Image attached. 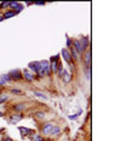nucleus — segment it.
I'll list each match as a JSON object with an SVG mask.
<instances>
[{"label":"nucleus","instance_id":"obj_20","mask_svg":"<svg viewBox=\"0 0 126 141\" xmlns=\"http://www.w3.org/2000/svg\"><path fill=\"white\" fill-rule=\"evenodd\" d=\"M59 134H61V128L58 127V126H55L53 129L51 130V134L50 135H52V136H57V135H59Z\"/></svg>","mask_w":126,"mask_h":141},{"label":"nucleus","instance_id":"obj_18","mask_svg":"<svg viewBox=\"0 0 126 141\" xmlns=\"http://www.w3.org/2000/svg\"><path fill=\"white\" fill-rule=\"evenodd\" d=\"M15 110V111H17V112H20V111H23V110H26L27 108V106H26V104H23V102H21V104H17V105H14V108H12Z\"/></svg>","mask_w":126,"mask_h":141},{"label":"nucleus","instance_id":"obj_26","mask_svg":"<svg viewBox=\"0 0 126 141\" xmlns=\"http://www.w3.org/2000/svg\"><path fill=\"white\" fill-rule=\"evenodd\" d=\"M11 93H12V94H21L22 92L20 90V89H16V88H12V89H11Z\"/></svg>","mask_w":126,"mask_h":141},{"label":"nucleus","instance_id":"obj_14","mask_svg":"<svg viewBox=\"0 0 126 141\" xmlns=\"http://www.w3.org/2000/svg\"><path fill=\"white\" fill-rule=\"evenodd\" d=\"M61 78L63 80L64 83H69L70 81H72V78H73V75H72V72H68V71L66 70V71L63 72V76L61 77Z\"/></svg>","mask_w":126,"mask_h":141},{"label":"nucleus","instance_id":"obj_10","mask_svg":"<svg viewBox=\"0 0 126 141\" xmlns=\"http://www.w3.org/2000/svg\"><path fill=\"white\" fill-rule=\"evenodd\" d=\"M72 46L75 48V51H77L79 54H83L85 52V50L83 48V46L80 45V42H79V40H73V42H72Z\"/></svg>","mask_w":126,"mask_h":141},{"label":"nucleus","instance_id":"obj_32","mask_svg":"<svg viewBox=\"0 0 126 141\" xmlns=\"http://www.w3.org/2000/svg\"><path fill=\"white\" fill-rule=\"evenodd\" d=\"M0 6H1V2H0Z\"/></svg>","mask_w":126,"mask_h":141},{"label":"nucleus","instance_id":"obj_1","mask_svg":"<svg viewBox=\"0 0 126 141\" xmlns=\"http://www.w3.org/2000/svg\"><path fill=\"white\" fill-rule=\"evenodd\" d=\"M58 59H59V56L56 54V56H52L49 60L50 70H51V72H53V74H56L57 70H58V66H59V60H58Z\"/></svg>","mask_w":126,"mask_h":141},{"label":"nucleus","instance_id":"obj_2","mask_svg":"<svg viewBox=\"0 0 126 141\" xmlns=\"http://www.w3.org/2000/svg\"><path fill=\"white\" fill-rule=\"evenodd\" d=\"M27 69H28L29 71H32L33 74H36V75L41 71V70H40V63H39L38 60L30 62V63L28 64V68H27Z\"/></svg>","mask_w":126,"mask_h":141},{"label":"nucleus","instance_id":"obj_12","mask_svg":"<svg viewBox=\"0 0 126 141\" xmlns=\"http://www.w3.org/2000/svg\"><path fill=\"white\" fill-rule=\"evenodd\" d=\"M79 42H80V45L83 46L85 51L87 50V47L90 45V39H89V36H83L81 39H79Z\"/></svg>","mask_w":126,"mask_h":141},{"label":"nucleus","instance_id":"obj_27","mask_svg":"<svg viewBox=\"0 0 126 141\" xmlns=\"http://www.w3.org/2000/svg\"><path fill=\"white\" fill-rule=\"evenodd\" d=\"M67 47H72V39L67 38Z\"/></svg>","mask_w":126,"mask_h":141},{"label":"nucleus","instance_id":"obj_13","mask_svg":"<svg viewBox=\"0 0 126 141\" xmlns=\"http://www.w3.org/2000/svg\"><path fill=\"white\" fill-rule=\"evenodd\" d=\"M84 62L85 64H86V66H90L91 65V52L87 50V51H85L84 52Z\"/></svg>","mask_w":126,"mask_h":141},{"label":"nucleus","instance_id":"obj_4","mask_svg":"<svg viewBox=\"0 0 126 141\" xmlns=\"http://www.w3.org/2000/svg\"><path fill=\"white\" fill-rule=\"evenodd\" d=\"M9 77L11 78V81H20L22 80V71L20 69H15V70H11L9 72Z\"/></svg>","mask_w":126,"mask_h":141},{"label":"nucleus","instance_id":"obj_15","mask_svg":"<svg viewBox=\"0 0 126 141\" xmlns=\"http://www.w3.org/2000/svg\"><path fill=\"white\" fill-rule=\"evenodd\" d=\"M69 51H70V56H72V59H73V60H79V59H80V54L75 51V48L73 46L70 47Z\"/></svg>","mask_w":126,"mask_h":141},{"label":"nucleus","instance_id":"obj_19","mask_svg":"<svg viewBox=\"0 0 126 141\" xmlns=\"http://www.w3.org/2000/svg\"><path fill=\"white\" fill-rule=\"evenodd\" d=\"M33 93H34L35 96H38V98H41V99H44V100H47V95H46L45 93H42V92H39V90H34Z\"/></svg>","mask_w":126,"mask_h":141},{"label":"nucleus","instance_id":"obj_25","mask_svg":"<svg viewBox=\"0 0 126 141\" xmlns=\"http://www.w3.org/2000/svg\"><path fill=\"white\" fill-rule=\"evenodd\" d=\"M5 7H10V1H3L0 8H5Z\"/></svg>","mask_w":126,"mask_h":141},{"label":"nucleus","instance_id":"obj_21","mask_svg":"<svg viewBox=\"0 0 126 141\" xmlns=\"http://www.w3.org/2000/svg\"><path fill=\"white\" fill-rule=\"evenodd\" d=\"M32 141H44V138H42L40 134H32Z\"/></svg>","mask_w":126,"mask_h":141},{"label":"nucleus","instance_id":"obj_3","mask_svg":"<svg viewBox=\"0 0 126 141\" xmlns=\"http://www.w3.org/2000/svg\"><path fill=\"white\" fill-rule=\"evenodd\" d=\"M23 8H24V6H23V4H22V2H18V1H10V10L15 11L16 14H20V12H22V11H23Z\"/></svg>","mask_w":126,"mask_h":141},{"label":"nucleus","instance_id":"obj_30","mask_svg":"<svg viewBox=\"0 0 126 141\" xmlns=\"http://www.w3.org/2000/svg\"><path fill=\"white\" fill-rule=\"evenodd\" d=\"M3 20H4V17H3V14H0V22H3Z\"/></svg>","mask_w":126,"mask_h":141},{"label":"nucleus","instance_id":"obj_22","mask_svg":"<svg viewBox=\"0 0 126 141\" xmlns=\"http://www.w3.org/2000/svg\"><path fill=\"white\" fill-rule=\"evenodd\" d=\"M64 71H66V69H64V66L59 64V66H58V70H57V72H56V74L58 75L59 77H62V76H63V72H64Z\"/></svg>","mask_w":126,"mask_h":141},{"label":"nucleus","instance_id":"obj_11","mask_svg":"<svg viewBox=\"0 0 126 141\" xmlns=\"http://www.w3.org/2000/svg\"><path fill=\"white\" fill-rule=\"evenodd\" d=\"M18 130H20V133H21V135L23 136V138H24V136H28V135L33 134V129L27 128V127H18Z\"/></svg>","mask_w":126,"mask_h":141},{"label":"nucleus","instance_id":"obj_23","mask_svg":"<svg viewBox=\"0 0 126 141\" xmlns=\"http://www.w3.org/2000/svg\"><path fill=\"white\" fill-rule=\"evenodd\" d=\"M35 117H36V118H39V120L45 118V112H42V111H38V112L35 114Z\"/></svg>","mask_w":126,"mask_h":141},{"label":"nucleus","instance_id":"obj_7","mask_svg":"<svg viewBox=\"0 0 126 141\" xmlns=\"http://www.w3.org/2000/svg\"><path fill=\"white\" fill-rule=\"evenodd\" d=\"M22 120H23V114H10L7 122H9V124H17Z\"/></svg>","mask_w":126,"mask_h":141},{"label":"nucleus","instance_id":"obj_17","mask_svg":"<svg viewBox=\"0 0 126 141\" xmlns=\"http://www.w3.org/2000/svg\"><path fill=\"white\" fill-rule=\"evenodd\" d=\"M16 12L15 11H12V10H7V11H5L4 14H3V17H4V20H9V18H12V17H15L16 16Z\"/></svg>","mask_w":126,"mask_h":141},{"label":"nucleus","instance_id":"obj_16","mask_svg":"<svg viewBox=\"0 0 126 141\" xmlns=\"http://www.w3.org/2000/svg\"><path fill=\"white\" fill-rule=\"evenodd\" d=\"M11 81V78L9 77V75H0V86H5L6 83H9Z\"/></svg>","mask_w":126,"mask_h":141},{"label":"nucleus","instance_id":"obj_5","mask_svg":"<svg viewBox=\"0 0 126 141\" xmlns=\"http://www.w3.org/2000/svg\"><path fill=\"white\" fill-rule=\"evenodd\" d=\"M61 56H62V58L64 60L67 62L68 64H69L70 66L73 65V59H72V56H70V51L68 48H62V51H61Z\"/></svg>","mask_w":126,"mask_h":141},{"label":"nucleus","instance_id":"obj_9","mask_svg":"<svg viewBox=\"0 0 126 141\" xmlns=\"http://www.w3.org/2000/svg\"><path fill=\"white\" fill-rule=\"evenodd\" d=\"M22 78H24V80L28 81V82H33L35 80V76L32 71H29L28 69H24L22 71Z\"/></svg>","mask_w":126,"mask_h":141},{"label":"nucleus","instance_id":"obj_28","mask_svg":"<svg viewBox=\"0 0 126 141\" xmlns=\"http://www.w3.org/2000/svg\"><path fill=\"white\" fill-rule=\"evenodd\" d=\"M33 4H35V5H40V6H44V5H45V2H42V1H35V2H33Z\"/></svg>","mask_w":126,"mask_h":141},{"label":"nucleus","instance_id":"obj_24","mask_svg":"<svg viewBox=\"0 0 126 141\" xmlns=\"http://www.w3.org/2000/svg\"><path fill=\"white\" fill-rule=\"evenodd\" d=\"M81 114H83V110H80V111H79L78 114H75L74 116H69L68 118H69V120H77V118H78V117H79V116H80Z\"/></svg>","mask_w":126,"mask_h":141},{"label":"nucleus","instance_id":"obj_29","mask_svg":"<svg viewBox=\"0 0 126 141\" xmlns=\"http://www.w3.org/2000/svg\"><path fill=\"white\" fill-rule=\"evenodd\" d=\"M4 141H14V140H12L11 138H9V136H6V138L4 139Z\"/></svg>","mask_w":126,"mask_h":141},{"label":"nucleus","instance_id":"obj_8","mask_svg":"<svg viewBox=\"0 0 126 141\" xmlns=\"http://www.w3.org/2000/svg\"><path fill=\"white\" fill-rule=\"evenodd\" d=\"M55 127V123H52V122H47V123H45L41 128V133L44 135H50L51 134V130L53 129Z\"/></svg>","mask_w":126,"mask_h":141},{"label":"nucleus","instance_id":"obj_6","mask_svg":"<svg viewBox=\"0 0 126 141\" xmlns=\"http://www.w3.org/2000/svg\"><path fill=\"white\" fill-rule=\"evenodd\" d=\"M40 70H41L45 76H50L51 75V70H50V64L49 60H40Z\"/></svg>","mask_w":126,"mask_h":141},{"label":"nucleus","instance_id":"obj_31","mask_svg":"<svg viewBox=\"0 0 126 141\" xmlns=\"http://www.w3.org/2000/svg\"><path fill=\"white\" fill-rule=\"evenodd\" d=\"M0 117H4V112L3 111H0Z\"/></svg>","mask_w":126,"mask_h":141}]
</instances>
